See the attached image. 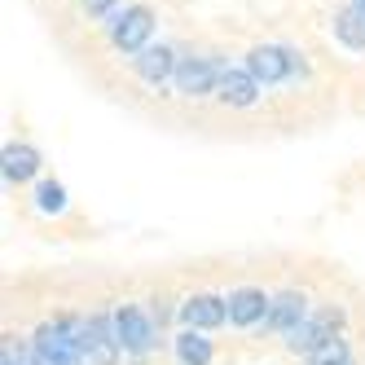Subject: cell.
Instances as JSON below:
<instances>
[{
	"label": "cell",
	"instance_id": "6da1fadb",
	"mask_svg": "<svg viewBox=\"0 0 365 365\" xmlns=\"http://www.w3.org/2000/svg\"><path fill=\"white\" fill-rule=\"evenodd\" d=\"M115 330H119V344H123L128 356H150L159 348V322H154L141 304H123L115 312Z\"/></svg>",
	"mask_w": 365,
	"mask_h": 365
},
{
	"label": "cell",
	"instance_id": "7a4b0ae2",
	"mask_svg": "<svg viewBox=\"0 0 365 365\" xmlns=\"http://www.w3.org/2000/svg\"><path fill=\"white\" fill-rule=\"evenodd\" d=\"M36 352H40V361L44 365H88V356L80 352V344L71 339V330H66V322L58 317V322H44L40 330H36Z\"/></svg>",
	"mask_w": 365,
	"mask_h": 365
},
{
	"label": "cell",
	"instance_id": "3957f363",
	"mask_svg": "<svg viewBox=\"0 0 365 365\" xmlns=\"http://www.w3.org/2000/svg\"><path fill=\"white\" fill-rule=\"evenodd\" d=\"M80 348L88 356V365H115L123 344H119V330H115V317H106V312H97V317H88V330L80 339Z\"/></svg>",
	"mask_w": 365,
	"mask_h": 365
},
{
	"label": "cell",
	"instance_id": "277c9868",
	"mask_svg": "<svg viewBox=\"0 0 365 365\" xmlns=\"http://www.w3.org/2000/svg\"><path fill=\"white\" fill-rule=\"evenodd\" d=\"M150 31H154V14L145 5H133V9H123V14L110 18V40L123 48V53H141V48H150L145 44Z\"/></svg>",
	"mask_w": 365,
	"mask_h": 365
},
{
	"label": "cell",
	"instance_id": "5b68a950",
	"mask_svg": "<svg viewBox=\"0 0 365 365\" xmlns=\"http://www.w3.org/2000/svg\"><path fill=\"white\" fill-rule=\"evenodd\" d=\"M172 84H176L180 97H207V93L220 88V66L207 62V58H180Z\"/></svg>",
	"mask_w": 365,
	"mask_h": 365
},
{
	"label": "cell",
	"instance_id": "8992f818",
	"mask_svg": "<svg viewBox=\"0 0 365 365\" xmlns=\"http://www.w3.org/2000/svg\"><path fill=\"white\" fill-rule=\"evenodd\" d=\"M295 66H299L295 53H291V48H277V44H259V48H251V53H247V71L255 75L259 84H277Z\"/></svg>",
	"mask_w": 365,
	"mask_h": 365
},
{
	"label": "cell",
	"instance_id": "52a82bcc",
	"mask_svg": "<svg viewBox=\"0 0 365 365\" xmlns=\"http://www.w3.org/2000/svg\"><path fill=\"white\" fill-rule=\"evenodd\" d=\"M269 304H273V295H264L259 286H238V291L229 295V326H238V330L264 326Z\"/></svg>",
	"mask_w": 365,
	"mask_h": 365
},
{
	"label": "cell",
	"instance_id": "ba28073f",
	"mask_svg": "<svg viewBox=\"0 0 365 365\" xmlns=\"http://www.w3.org/2000/svg\"><path fill=\"white\" fill-rule=\"evenodd\" d=\"M299 322H308V295L304 291H277L273 304H269L264 330L269 334H291Z\"/></svg>",
	"mask_w": 365,
	"mask_h": 365
},
{
	"label": "cell",
	"instance_id": "9c48e42d",
	"mask_svg": "<svg viewBox=\"0 0 365 365\" xmlns=\"http://www.w3.org/2000/svg\"><path fill=\"white\" fill-rule=\"evenodd\" d=\"M180 322H185V330H216L229 322V299L220 295H190L185 304H180Z\"/></svg>",
	"mask_w": 365,
	"mask_h": 365
},
{
	"label": "cell",
	"instance_id": "30bf717a",
	"mask_svg": "<svg viewBox=\"0 0 365 365\" xmlns=\"http://www.w3.org/2000/svg\"><path fill=\"white\" fill-rule=\"evenodd\" d=\"M216 97L225 101V106H233V110H247V106H255V97H259V80L251 71H220Z\"/></svg>",
	"mask_w": 365,
	"mask_h": 365
},
{
	"label": "cell",
	"instance_id": "8fae6325",
	"mask_svg": "<svg viewBox=\"0 0 365 365\" xmlns=\"http://www.w3.org/2000/svg\"><path fill=\"white\" fill-rule=\"evenodd\" d=\"M133 66H137V75H141L145 84H168L180 62H176V53H172L168 44H159V48L150 44V48H141V53L133 58Z\"/></svg>",
	"mask_w": 365,
	"mask_h": 365
},
{
	"label": "cell",
	"instance_id": "7c38bea8",
	"mask_svg": "<svg viewBox=\"0 0 365 365\" xmlns=\"http://www.w3.org/2000/svg\"><path fill=\"white\" fill-rule=\"evenodd\" d=\"M172 348H176V361L180 365H212V356H216L212 339H207L202 330H180L172 339Z\"/></svg>",
	"mask_w": 365,
	"mask_h": 365
},
{
	"label": "cell",
	"instance_id": "4fadbf2b",
	"mask_svg": "<svg viewBox=\"0 0 365 365\" xmlns=\"http://www.w3.org/2000/svg\"><path fill=\"white\" fill-rule=\"evenodd\" d=\"M40 172V154L31 145H5V180L22 185V180H31Z\"/></svg>",
	"mask_w": 365,
	"mask_h": 365
},
{
	"label": "cell",
	"instance_id": "5bb4252c",
	"mask_svg": "<svg viewBox=\"0 0 365 365\" xmlns=\"http://www.w3.org/2000/svg\"><path fill=\"white\" fill-rule=\"evenodd\" d=\"M334 36H339V44H348V48H365V14L356 5L339 9L334 14Z\"/></svg>",
	"mask_w": 365,
	"mask_h": 365
},
{
	"label": "cell",
	"instance_id": "9a60e30c",
	"mask_svg": "<svg viewBox=\"0 0 365 365\" xmlns=\"http://www.w3.org/2000/svg\"><path fill=\"white\" fill-rule=\"evenodd\" d=\"M308 361H312V365H348V361H352L348 339H339V334H334V339H326V344H322L317 352H312Z\"/></svg>",
	"mask_w": 365,
	"mask_h": 365
},
{
	"label": "cell",
	"instance_id": "2e32d148",
	"mask_svg": "<svg viewBox=\"0 0 365 365\" xmlns=\"http://www.w3.org/2000/svg\"><path fill=\"white\" fill-rule=\"evenodd\" d=\"M36 202H40V212H62V207H66V190L58 185V180H44V185L36 190Z\"/></svg>",
	"mask_w": 365,
	"mask_h": 365
},
{
	"label": "cell",
	"instance_id": "e0dca14e",
	"mask_svg": "<svg viewBox=\"0 0 365 365\" xmlns=\"http://www.w3.org/2000/svg\"><path fill=\"white\" fill-rule=\"evenodd\" d=\"M110 5H115V0H84V9H88V14H106Z\"/></svg>",
	"mask_w": 365,
	"mask_h": 365
},
{
	"label": "cell",
	"instance_id": "ac0fdd59",
	"mask_svg": "<svg viewBox=\"0 0 365 365\" xmlns=\"http://www.w3.org/2000/svg\"><path fill=\"white\" fill-rule=\"evenodd\" d=\"M352 5H356V9H361V14H365V0H352Z\"/></svg>",
	"mask_w": 365,
	"mask_h": 365
},
{
	"label": "cell",
	"instance_id": "d6986e66",
	"mask_svg": "<svg viewBox=\"0 0 365 365\" xmlns=\"http://www.w3.org/2000/svg\"><path fill=\"white\" fill-rule=\"evenodd\" d=\"M348 365H352V361H348Z\"/></svg>",
	"mask_w": 365,
	"mask_h": 365
}]
</instances>
